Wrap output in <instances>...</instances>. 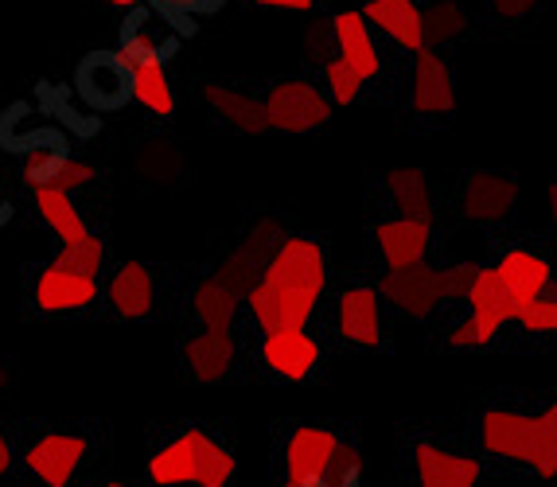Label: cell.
I'll return each mask as SVG.
<instances>
[{
	"label": "cell",
	"mask_w": 557,
	"mask_h": 487,
	"mask_svg": "<svg viewBox=\"0 0 557 487\" xmlns=\"http://www.w3.org/2000/svg\"><path fill=\"white\" fill-rule=\"evenodd\" d=\"M374 246H379L386 273L413 270L429 258L433 246V223H418V218H382L374 226Z\"/></svg>",
	"instance_id": "9a60e30c"
},
{
	"label": "cell",
	"mask_w": 557,
	"mask_h": 487,
	"mask_svg": "<svg viewBox=\"0 0 557 487\" xmlns=\"http://www.w3.org/2000/svg\"><path fill=\"white\" fill-rule=\"evenodd\" d=\"M277 487H320V484H297V479H285V484H277Z\"/></svg>",
	"instance_id": "bcb514c9"
},
{
	"label": "cell",
	"mask_w": 557,
	"mask_h": 487,
	"mask_svg": "<svg viewBox=\"0 0 557 487\" xmlns=\"http://www.w3.org/2000/svg\"><path fill=\"white\" fill-rule=\"evenodd\" d=\"M281 238H285V230H281L277 218H258V223L250 226V235L242 238V242L231 250V258L219 265V273H214V277H219L226 289L238 292V297H246V292H250V285L261 277V270H265V265H270V258L277 253Z\"/></svg>",
	"instance_id": "8992f818"
},
{
	"label": "cell",
	"mask_w": 557,
	"mask_h": 487,
	"mask_svg": "<svg viewBox=\"0 0 557 487\" xmlns=\"http://www.w3.org/2000/svg\"><path fill=\"white\" fill-rule=\"evenodd\" d=\"M409 110L421 117H445L456 105L453 66L445 63L437 48H421L409 66Z\"/></svg>",
	"instance_id": "ba28073f"
},
{
	"label": "cell",
	"mask_w": 557,
	"mask_h": 487,
	"mask_svg": "<svg viewBox=\"0 0 557 487\" xmlns=\"http://www.w3.org/2000/svg\"><path fill=\"white\" fill-rule=\"evenodd\" d=\"M386 199H391L398 218H418V223H437V196L421 168H394L386 172Z\"/></svg>",
	"instance_id": "603a6c76"
},
{
	"label": "cell",
	"mask_w": 557,
	"mask_h": 487,
	"mask_svg": "<svg viewBox=\"0 0 557 487\" xmlns=\"http://www.w3.org/2000/svg\"><path fill=\"white\" fill-rule=\"evenodd\" d=\"M203 98H207V105H211V110L231 125V129L253 133V137H258V133H270L261 98L246 95V90H234V86H223V83H207Z\"/></svg>",
	"instance_id": "cb8c5ba5"
},
{
	"label": "cell",
	"mask_w": 557,
	"mask_h": 487,
	"mask_svg": "<svg viewBox=\"0 0 557 487\" xmlns=\"http://www.w3.org/2000/svg\"><path fill=\"white\" fill-rule=\"evenodd\" d=\"M133 75V102L145 105L157 117H172L176 113V90L168 83L164 66H129Z\"/></svg>",
	"instance_id": "83f0119b"
},
{
	"label": "cell",
	"mask_w": 557,
	"mask_h": 487,
	"mask_svg": "<svg viewBox=\"0 0 557 487\" xmlns=\"http://www.w3.org/2000/svg\"><path fill=\"white\" fill-rule=\"evenodd\" d=\"M261 9H277V12H312L317 0H253Z\"/></svg>",
	"instance_id": "ab89813d"
},
{
	"label": "cell",
	"mask_w": 557,
	"mask_h": 487,
	"mask_svg": "<svg viewBox=\"0 0 557 487\" xmlns=\"http://www.w3.org/2000/svg\"><path fill=\"white\" fill-rule=\"evenodd\" d=\"M468 312L499 332L519 320V309H515V300L507 297V289H503L495 265H480V270H475L472 292H468Z\"/></svg>",
	"instance_id": "d4e9b609"
},
{
	"label": "cell",
	"mask_w": 557,
	"mask_h": 487,
	"mask_svg": "<svg viewBox=\"0 0 557 487\" xmlns=\"http://www.w3.org/2000/svg\"><path fill=\"white\" fill-rule=\"evenodd\" d=\"M495 273H499L503 289H507V297L515 300L519 312L554 285V265L542 253L527 250V246H515V250L503 253L499 262H495Z\"/></svg>",
	"instance_id": "ffe728a7"
},
{
	"label": "cell",
	"mask_w": 557,
	"mask_h": 487,
	"mask_svg": "<svg viewBox=\"0 0 557 487\" xmlns=\"http://www.w3.org/2000/svg\"><path fill=\"white\" fill-rule=\"evenodd\" d=\"M238 292L226 289L219 277H207L191 292V312H196L199 328L207 332H234V320H238Z\"/></svg>",
	"instance_id": "484cf974"
},
{
	"label": "cell",
	"mask_w": 557,
	"mask_h": 487,
	"mask_svg": "<svg viewBox=\"0 0 557 487\" xmlns=\"http://www.w3.org/2000/svg\"><path fill=\"white\" fill-rule=\"evenodd\" d=\"M4 383H9V375H4V366H0V386H4Z\"/></svg>",
	"instance_id": "7dc6e473"
},
{
	"label": "cell",
	"mask_w": 557,
	"mask_h": 487,
	"mask_svg": "<svg viewBox=\"0 0 557 487\" xmlns=\"http://www.w3.org/2000/svg\"><path fill=\"white\" fill-rule=\"evenodd\" d=\"M515 324H522L527 332H539V336L557 332V285H549L542 297L530 300L527 309L519 312V320H515Z\"/></svg>",
	"instance_id": "e575fe53"
},
{
	"label": "cell",
	"mask_w": 557,
	"mask_h": 487,
	"mask_svg": "<svg viewBox=\"0 0 557 487\" xmlns=\"http://www.w3.org/2000/svg\"><path fill=\"white\" fill-rule=\"evenodd\" d=\"M359 476H362L359 449H355V445H347V440H339V445H335V452H332V460H327L320 487H359Z\"/></svg>",
	"instance_id": "836d02e7"
},
{
	"label": "cell",
	"mask_w": 557,
	"mask_h": 487,
	"mask_svg": "<svg viewBox=\"0 0 557 487\" xmlns=\"http://www.w3.org/2000/svg\"><path fill=\"white\" fill-rule=\"evenodd\" d=\"M413 469H418V487H480V460L465 452L441 449L418 440L413 445Z\"/></svg>",
	"instance_id": "d6986e66"
},
{
	"label": "cell",
	"mask_w": 557,
	"mask_h": 487,
	"mask_svg": "<svg viewBox=\"0 0 557 487\" xmlns=\"http://www.w3.org/2000/svg\"><path fill=\"white\" fill-rule=\"evenodd\" d=\"M495 336H499V328H492V324H483L480 316L465 312V316H460V320L453 324V328H448L445 344H448V347H456V351H468V347H487Z\"/></svg>",
	"instance_id": "8d00e7d4"
},
{
	"label": "cell",
	"mask_w": 557,
	"mask_h": 487,
	"mask_svg": "<svg viewBox=\"0 0 557 487\" xmlns=\"http://www.w3.org/2000/svg\"><path fill=\"white\" fill-rule=\"evenodd\" d=\"M12 464H16V457H12V445L9 437H4V429H0V476H9Z\"/></svg>",
	"instance_id": "60d3db41"
},
{
	"label": "cell",
	"mask_w": 557,
	"mask_h": 487,
	"mask_svg": "<svg viewBox=\"0 0 557 487\" xmlns=\"http://www.w3.org/2000/svg\"><path fill=\"white\" fill-rule=\"evenodd\" d=\"M549 215H554V226H557V184H549Z\"/></svg>",
	"instance_id": "f6af8a7d"
},
{
	"label": "cell",
	"mask_w": 557,
	"mask_h": 487,
	"mask_svg": "<svg viewBox=\"0 0 557 487\" xmlns=\"http://www.w3.org/2000/svg\"><path fill=\"white\" fill-rule=\"evenodd\" d=\"M379 297L382 304H391V309H398L409 320H429L445 304V297H441V273L429 262L413 265V270L386 273L379 282Z\"/></svg>",
	"instance_id": "30bf717a"
},
{
	"label": "cell",
	"mask_w": 557,
	"mask_h": 487,
	"mask_svg": "<svg viewBox=\"0 0 557 487\" xmlns=\"http://www.w3.org/2000/svg\"><path fill=\"white\" fill-rule=\"evenodd\" d=\"M9 218H12V203L4 199V191H0V230L9 226Z\"/></svg>",
	"instance_id": "7bdbcfd3"
},
{
	"label": "cell",
	"mask_w": 557,
	"mask_h": 487,
	"mask_svg": "<svg viewBox=\"0 0 557 487\" xmlns=\"http://www.w3.org/2000/svg\"><path fill=\"white\" fill-rule=\"evenodd\" d=\"M320 78H324L320 86H324V95L332 98V105H355L362 95V86H367L339 55H332L324 66H320Z\"/></svg>",
	"instance_id": "1f68e13d"
},
{
	"label": "cell",
	"mask_w": 557,
	"mask_h": 487,
	"mask_svg": "<svg viewBox=\"0 0 557 487\" xmlns=\"http://www.w3.org/2000/svg\"><path fill=\"white\" fill-rule=\"evenodd\" d=\"M539 0H492V9L499 12V16H507V20H519V16H527L530 9H534Z\"/></svg>",
	"instance_id": "f35d334b"
},
{
	"label": "cell",
	"mask_w": 557,
	"mask_h": 487,
	"mask_svg": "<svg viewBox=\"0 0 557 487\" xmlns=\"http://www.w3.org/2000/svg\"><path fill=\"white\" fill-rule=\"evenodd\" d=\"M75 95L94 113H110L133 98V75L121 51H90L75 71Z\"/></svg>",
	"instance_id": "5b68a950"
},
{
	"label": "cell",
	"mask_w": 557,
	"mask_h": 487,
	"mask_svg": "<svg viewBox=\"0 0 557 487\" xmlns=\"http://www.w3.org/2000/svg\"><path fill=\"white\" fill-rule=\"evenodd\" d=\"M110 4H113V9H125V12H129V9H140V4H149V0H110Z\"/></svg>",
	"instance_id": "ee69618b"
},
{
	"label": "cell",
	"mask_w": 557,
	"mask_h": 487,
	"mask_svg": "<svg viewBox=\"0 0 557 487\" xmlns=\"http://www.w3.org/2000/svg\"><path fill=\"white\" fill-rule=\"evenodd\" d=\"M106 300L113 316L121 320H145L157 309V277L145 262H121L106 282Z\"/></svg>",
	"instance_id": "44dd1931"
},
{
	"label": "cell",
	"mask_w": 557,
	"mask_h": 487,
	"mask_svg": "<svg viewBox=\"0 0 557 487\" xmlns=\"http://www.w3.org/2000/svg\"><path fill=\"white\" fill-rule=\"evenodd\" d=\"M234 472H238L234 452L207 437L203 457H199V469H196V487H226L234 479Z\"/></svg>",
	"instance_id": "d6a6232c"
},
{
	"label": "cell",
	"mask_w": 557,
	"mask_h": 487,
	"mask_svg": "<svg viewBox=\"0 0 557 487\" xmlns=\"http://www.w3.org/2000/svg\"><path fill=\"white\" fill-rule=\"evenodd\" d=\"M180 48V28L176 16L157 4H140L129 9L125 24H121V59L129 66H164Z\"/></svg>",
	"instance_id": "277c9868"
},
{
	"label": "cell",
	"mask_w": 557,
	"mask_h": 487,
	"mask_svg": "<svg viewBox=\"0 0 557 487\" xmlns=\"http://www.w3.org/2000/svg\"><path fill=\"white\" fill-rule=\"evenodd\" d=\"M86 452H90V440H86L83 433H44V437L24 452V469L44 487H66L75 479Z\"/></svg>",
	"instance_id": "8fae6325"
},
{
	"label": "cell",
	"mask_w": 557,
	"mask_h": 487,
	"mask_svg": "<svg viewBox=\"0 0 557 487\" xmlns=\"http://www.w3.org/2000/svg\"><path fill=\"white\" fill-rule=\"evenodd\" d=\"M265 105V125L273 133H317L332 122V98L324 95V86L317 78H281L270 86V95L261 98Z\"/></svg>",
	"instance_id": "3957f363"
},
{
	"label": "cell",
	"mask_w": 557,
	"mask_h": 487,
	"mask_svg": "<svg viewBox=\"0 0 557 487\" xmlns=\"http://www.w3.org/2000/svg\"><path fill=\"white\" fill-rule=\"evenodd\" d=\"M332 43H335V55L344 59L351 66L355 75L362 83H371V78L382 75V55H379V43H374V32L371 24L362 20L359 9H344L332 16Z\"/></svg>",
	"instance_id": "5bb4252c"
},
{
	"label": "cell",
	"mask_w": 557,
	"mask_h": 487,
	"mask_svg": "<svg viewBox=\"0 0 557 487\" xmlns=\"http://www.w3.org/2000/svg\"><path fill=\"white\" fill-rule=\"evenodd\" d=\"M66 157H71V149H66V137L63 141H51V145H39V149L24 152V184H28L32 191H44L55 184L59 168L66 164Z\"/></svg>",
	"instance_id": "4dcf8cb0"
},
{
	"label": "cell",
	"mask_w": 557,
	"mask_h": 487,
	"mask_svg": "<svg viewBox=\"0 0 557 487\" xmlns=\"http://www.w3.org/2000/svg\"><path fill=\"white\" fill-rule=\"evenodd\" d=\"M98 300V282L83 277V273H71L63 265H44L32 282V304H36L44 316H71V312L90 309Z\"/></svg>",
	"instance_id": "4fadbf2b"
},
{
	"label": "cell",
	"mask_w": 557,
	"mask_h": 487,
	"mask_svg": "<svg viewBox=\"0 0 557 487\" xmlns=\"http://www.w3.org/2000/svg\"><path fill=\"white\" fill-rule=\"evenodd\" d=\"M421 24H425V48H445L468 32V12L460 0H433L421 9Z\"/></svg>",
	"instance_id": "f1b7e54d"
},
{
	"label": "cell",
	"mask_w": 557,
	"mask_h": 487,
	"mask_svg": "<svg viewBox=\"0 0 557 487\" xmlns=\"http://www.w3.org/2000/svg\"><path fill=\"white\" fill-rule=\"evenodd\" d=\"M106 487H137V484H106Z\"/></svg>",
	"instance_id": "c3c4849f"
},
{
	"label": "cell",
	"mask_w": 557,
	"mask_h": 487,
	"mask_svg": "<svg viewBox=\"0 0 557 487\" xmlns=\"http://www.w3.org/2000/svg\"><path fill=\"white\" fill-rule=\"evenodd\" d=\"M382 312H386V304H382L374 285H351V289L335 297V332H339L344 344L379 347L382 332H386Z\"/></svg>",
	"instance_id": "7c38bea8"
},
{
	"label": "cell",
	"mask_w": 557,
	"mask_h": 487,
	"mask_svg": "<svg viewBox=\"0 0 557 487\" xmlns=\"http://www.w3.org/2000/svg\"><path fill=\"white\" fill-rule=\"evenodd\" d=\"M234 359H238V336H234V332L199 328L196 336L184 339L187 375L203 386H214V383H223V378H231Z\"/></svg>",
	"instance_id": "ac0fdd59"
},
{
	"label": "cell",
	"mask_w": 557,
	"mask_h": 487,
	"mask_svg": "<svg viewBox=\"0 0 557 487\" xmlns=\"http://www.w3.org/2000/svg\"><path fill=\"white\" fill-rule=\"evenodd\" d=\"M36 196V211L44 215L47 230L59 238V242H78L86 235V223H83V211L75 207L71 191H59V188H44V191H32Z\"/></svg>",
	"instance_id": "4316f807"
},
{
	"label": "cell",
	"mask_w": 557,
	"mask_h": 487,
	"mask_svg": "<svg viewBox=\"0 0 557 487\" xmlns=\"http://www.w3.org/2000/svg\"><path fill=\"white\" fill-rule=\"evenodd\" d=\"M335 445H339V437L324 425H297L285 440V479L320 484Z\"/></svg>",
	"instance_id": "e0dca14e"
},
{
	"label": "cell",
	"mask_w": 557,
	"mask_h": 487,
	"mask_svg": "<svg viewBox=\"0 0 557 487\" xmlns=\"http://www.w3.org/2000/svg\"><path fill=\"white\" fill-rule=\"evenodd\" d=\"M55 265H63V270L83 273V277L98 282V277H102V270H106V242L98 235H90V230H86L78 242H63V246H59Z\"/></svg>",
	"instance_id": "f546056e"
},
{
	"label": "cell",
	"mask_w": 557,
	"mask_h": 487,
	"mask_svg": "<svg viewBox=\"0 0 557 487\" xmlns=\"http://www.w3.org/2000/svg\"><path fill=\"white\" fill-rule=\"evenodd\" d=\"M207 433L203 429H184L180 437H172L160 452H152L149 460V479L157 487H187L196 484L199 457H203Z\"/></svg>",
	"instance_id": "7402d4cb"
},
{
	"label": "cell",
	"mask_w": 557,
	"mask_h": 487,
	"mask_svg": "<svg viewBox=\"0 0 557 487\" xmlns=\"http://www.w3.org/2000/svg\"><path fill=\"white\" fill-rule=\"evenodd\" d=\"M94 179H98V168H94L90 160L66 157V164L59 168V176H55V184H51V188H59V191H78V188H86V184H94Z\"/></svg>",
	"instance_id": "74e56055"
},
{
	"label": "cell",
	"mask_w": 557,
	"mask_h": 487,
	"mask_svg": "<svg viewBox=\"0 0 557 487\" xmlns=\"http://www.w3.org/2000/svg\"><path fill=\"white\" fill-rule=\"evenodd\" d=\"M327 292V258L324 246L308 235H285L270 265L246 292V309L258 332L308 328Z\"/></svg>",
	"instance_id": "6da1fadb"
},
{
	"label": "cell",
	"mask_w": 557,
	"mask_h": 487,
	"mask_svg": "<svg viewBox=\"0 0 557 487\" xmlns=\"http://www.w3.org/2000/svg\"><path fill=\"white\" fill-rule=\"evenodd\" d=\"M359 12L371 24V32L379 28L406 55H418L425 48V24H421L418 0H367Z\"/></svg>",
	"instance_id": "2e32d148"
},
{
	"label": "cell",
	"mask_w": 557,
	"mask_h": 487,
	"mask_svg": "<svg viewBox=\"0 0 557 487\" xmlns=\"http://www.w3.org/2000/svg\"><path fill=\"white\" fill-rule=\"evenodd\" d=\"M515 203H519V184L507 172L475 168L460 184V215L468 223H480V226L503 223V218H511Z\"/></svg>",
	"instance_id": "52a82bcc"
},
{
	"label": "cell",
	"mask_w": 557,
	"mask_h": 487,
	"mask_svg": "<svg viewBox=\"0 0 557 487\" xmlns=\"http://www.w3.org/2000/svg\"><path fill=\"white\" fill-rule=\"evenodd\" d=\"M480 449L487 457L527 464L542 479L557 476V449L542 413L530 417V413L519 410H487L480 417Z\"/></svg>",
	"instance_id": "7a4b0ae2"
},
{
	"label": "cell",
	"mask_w": 557,
	"mask_h": 487,
	"mask_svg": "<svg viewBox=\"0 0 557 487\" xmlns=\"http://www.w3.org/2000/svg\"><path fill=\"white\" fill-rule=\"evenodd\" d=\"M320 355L324 347L308 328H277L261 336V363L273 378H285V383H305L320 366Z\"/></svg>",
	"instance_id": "9c48e42d"
},
{
	"label": "cell",
	"mask_w": 557,
	"mask_h": 487,
	"mask_svg": "<svg viewBox=\"0 0 557 487\" xmlns=\"http://www.w3.org/2000/svg\"><path fill=\"white\" fill-rule=\"evenodd\" d=\"M475 262H448L441 265V297L445 304H468V292H472V282H475Z\"/></svg>",
	"instance_id": "d590c367"
},
{
	"label": "cell",
	"mask_w": 557,
	"mask_h": 487,
	"mask_svg": "<svg viewBox=\"0 0 557 487\" xmlns=\"http://www.w3.org/2000/svg\"><path fill=\"white\" fill-rule=\"evenodd\" d=\"M542 422H546L549 437H554V449H557V402H554V405H546V410H542Z\"/></svg>",
	"instance_id": "b9f144b4"
}]
</instances>
